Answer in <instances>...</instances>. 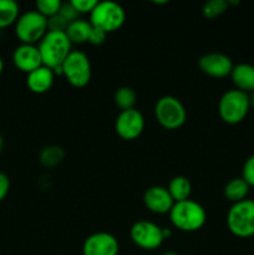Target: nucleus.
Returning <instances> with one entry per match:
<instances>
[{"mask_svg":"<svg viewBox=\"0 0 254 255\" xmlns=\"http://www.w3.org/2000/svg\"><path fill=\"white\" fill-rule=\"evenodd\" d=\"M97 2V0H71V4L79 14H91Z\"/></svg>","mask_w":254,"mask_h":255,"instance_id":"bb28decb","label":"nucleus"},{"mask_svg":"<svg viewBox=\"0 0 254 255\" xmlns=\"http://www.w3.org/2000/svg\"><path fill=\"white\" fill-rule=\"evenodd\" d=\"M228 1L226 0H209L203 5L202 14L207 19H214L228 10Z\"/></svg>","mask_w":254,"mask_h":255,"instance_id":"5701e85b","label":"nucleus"},{"mask_svg":"<svg viewBox=\"0 0 254 255\" xmlns=\"http://www.w3.org/2000/svg\"><path fill=\"white\" fill-rule=\"evenodd\" d=\"M231 77L237 90L251 94L254 92V66L249 64H238L233 67Z\"/></svg>","mask_w":254,"mask_h":255,"instance_id":"dca6fc26","label":"nucleus"},{"mask_svg":"<svg viewBox=\"0 0 254 255\" xmlns=\"http://www.w3.org/2000/svg\"><path fill=\"white\" fill-rule=\"evenodd\" d=\"M67 26H69V21L66 19H64L60 14H56L47 19V30L49 31L65 32Z\"/></svg>","mask_w":254,"mask_h":255,"instance_id":"393cba45","label":"nucleus"},{"mask_svg":"<svg viewBox=\"0 0 254 255\" xmlns=\"http://www.w3.org/2000/svg\"><path fill=\"white\" fill-rule=\"evenodd\" d=\"M168 214L173 227L187 233L199 231L207 222L204 208L192 199L174 203Z\"/></svg>","mask_w":254,"mask_h":255,"instance_id":"f257e3e1","label":"nucleus"},{"mask_svg":"<svg viewBox=\"0 0 254 255\" xmlns=\"http://www.w3.org/2000/svg\"><path fill=\"white\" fill-rule=\"evenodd\" d=\"M162 255H178V254L174 253V252H167V253H163Z\"/></svg>","mask_w":254,"mask_h":255,"instance_id":"72a5a7b5","label":"nucleus"},{"mask_svg":"<svg viewBox=\"0 0 254 255\" xmlns=\"http://www.w3.org/2000/svg\"><path fill=\"white\" fill-rule=\"evenodd\" d=\"M198 66L203 74L216 79L231 76L234 65L227 55L221 52H209L198 60Z\"/></svg>","mask_w":254,"mask_h":255,"instance_id":"f8f14e48","label":"nucleus"},{"mask_svg":"<svg viewBox=\"0 0 254 255\" xmlns=\"http://www.w3.org/2000/svg\"><path fill=\"white\" fill-rule=\"evenodd\" d=\"M249 184L243 178H233L224 187V196L232 203H239V202L247 199L249 193Z\"/></svg>","mask_w":254,"mask_h":255,"instance_id":"a211bd4d","label":"nucleus"},{"mask_svg":"<svg viewBox=\"0 0 254 255\" xmlns=\"http://www.w3.org/2000/svg\"><path fill=\"white\" fill-rule=\"evenodd\" d=\"M92 25L90 24V21L86 20L77 19L75 21L70 22L69 26H67L66 36L69 37L70 42L71 44H85V42H89L90 34H91Z\"/></svg>","mask_w":254,"mask_h":255,"instance_id":"f3484780","label":"nucleus"},{"mask_svg":"<svg viewBox=\"0 0 254 255\" xmlns=\"http://www.w3.org/2000/svg\"><path fill=\"white\" fill-rule=\"evenodd\" d=\"M116 133L126 141L138 138L144 129V117L138 110L132 109L121 111L115 122Z\"/></svg>","mask_w":254,"mask_h":255,"instance_id":"9d476101","label":"nucleus"},{"mask_svg":"<svg viewBox=\"0 0 254 255\" xmlns=\"http://www.w3.org/2000/svg\"><path fill=\"white\" fill-rule=\"evenodd\" d=\"M115 104L121 111H127V110L134 109V105L137 102V95L131 87H120L116 92H115Z\"/></svg>","mask_w":254,"mask_h":255,"instance_id":"412c9836","label":"nucleus"},{"mask_svg":"<svg viewBox=\"0 0 254 255\" xmlns=\"http://www.w3.org/2000/svg\"><path fill=\"white\" fill-rule=\"evenodd\" d=\"M55 74L51 69L42 65L39 69L34 70L32 72L27 74L26 85L27 89L31 92L37 95L46 94L54 85Z\"/></svg>","mask_w":254,"mask_h":255,"instance_id":"2eb2a0df","label":"nucleus"},{"mask_svg":"<svg viewBox=\"0 0 254 255\" xmlns=\"http://www.w3.org/2000/svg\"><path fill=\"white\" fill-rule=\"evenodd\" d=\"M62 76L71 86L82 89L91 80V64L87 55L82 51H71L61 66Z\"/></svg>","mask_w":254,"mask_h":255,"instance_id":"6e6552de","label":"nucleus"},{"mask_svg":"<svg viewBox=\"0 0 254 255\" xmlns=\"http://www.w3.org/2000/svg\"><path fill=\"white\" fill-rule=\"evenodd\" d=\"M2 149H4V139H2V136L0 134V153L2 152Z\"/></svg>","mask_w":254,"mask_h":255,"instance_id":"2f4dec72","label":"nucleus"},{"mask_svg":"<svg viewBox=\"0 0 254 255\" xmlns=\"http://www.w3.org/2000/svg\"><path fill=\"white\" fill-rule=\"evenodd\" d=\"M168 192L173 198L174 203L189 199L192 192V184L189 179L184 176H176L171 179L168 184Z\"/></svg>","mask_w":254,"mask_h":255,"instance_id":"6ab92c4d","label":"nucleus"},{"mask_svg":"<svg viewBox=\"0 0 254 255\" xmlns=\"http://www.w3.org/2000/svg\"><path fill=\"white\" fill-rule=\"evenodd\" d=\"M71 45L65 32L47 31L44 39L37 45L42 65L52 71L61 67L66 57L71 54Z\"/></svg>","mask_w":254,"mask_h":255,"instance_id":"f03ea898","label":"nucleus"},{"mask_svg":"<svg viewBox=\"0 0 254 255\" xmlns=\"http://www.w3.org/2000/svg\"><path fill=\"white\" fill-rule=\"evenodd\" d=\"M154 116L163 128L173 131L183 126L187 120V112L177 97L163 96L156 102Z\"/></svg>","mask_w":254,"mask_h":255,"instance_id":"0eeeda50","label":"nucleus"},{"mask_svg":"<svg viewBox=\"0 0 254 255\" xmlns=\"http://www.w3.org/2000/svg\"><path fill=\"white\" fill-rule=\"evenodd\" d=\"M2 70H4V61H2V59L0 57V75L2 74Z\"/></svg>","mask_w":254,"mask_h":255,"instance_id":"473e14b6","label":"nucleus"},{"mask_svg":"<svg viewBox=\"0 0 254 255\" xmlns=\"http://www.w3.org/2000/svg\"><path fill=\"white\" fill-rule=\"evenodd\" d=\"M19 5L14 0H0V29L15 24L20 16Z\"/></svg>","mask_w":254,"mask_h":255,"instance_id":"aec40b11","label":"nucleus"},{"mask_svg":"<svg viewBox=\"0 0 254 255\" xmlns=\"http://www.w3.org/2000/svg\"><path fill=\"white\" fill-rule=\"evenodd\" d=\"M59 14L61 15L64 19H66L67 21H69V24L79 19V15H80L79 12H77V10L74 7V5L71 4V1L61 2V7H60Z\"/></svg>","mask_w":254,"mask_h":255,"instance_id":"cd10ccee","label":"nucleus"},{"mask_svg":"<svg viewBox=\"0 0 254 255\" xmlns=\"http://www.w3.org/2000/svg\"><path fill=\"white\" fill-rule=\"evenodd\" d=\"M242 178L249 184V187H254V154L244 162Z\"/></svg>","mask_w":254,"mask_h":255,"instance_id":"a878e982","label":"nucleus"},{"mask_svg":"<svg viewBox=\"0 0 254 255\" xmlns=\"http://www.w3.org/2000/svg\"><path fill=\"white\" fill-rule=\"evenodd\" d=\"M47 31V19L36 10L24 12L15 22V34L21 44L35 45L44 39Z\"/></svg>","mask_w":254,"mask_h":255,"instance_id":"39448f33","label":"nucleus"},{"mask_svg":"<svg viewBox=\"0 0 254 255\" xmlns=\"http://www.w3.org/2000/svg\"><path fill=\"white\" fill-rule=\"evenodd\" d=\"M227 226L238 238H251L254 236V201L244 199L234 203L227 214Z\"/></svg>","mask_w":254,"mask_h":255,"instance_id":"20e7f679","label":"nucleus"},{"mask_svg":"<svg viewBox=\"0 0 254 255\" xmlns=\"http://www.w3.org/2000/svg\"><path fill=\"white\" fill-rule=\"evenodd\" d=\"M120 244L116 237L106 232H97L87 237L82 246V255H117Z\"/></svg>","mask_w":254,"mask_h":255,"instance_id":"9b49d317","label":"nucleus"},{"mask_svg":"<svg viewBox=\"0 0 254 255\" xmlns=\"http://www.w3.org/2000/svg\"><path fill=\"white\" fill-rule=\"evenodd\" d=\"M126 20L124 7L115 1H99L90 14V24L106 34L121 29Z\"/></svg>","mask_w":254,"mask_h":255,"instance_id":"7ed1b4c3","label":"nucleus"},{"mask_svg":"<svg viewBox=\"0 0 254 255\" xmlns=\"http://www.w3.org/2000/svg\"><path fill=\"white\" fill-rule=\"evenodd\" d=\"M60 7H61L60 0H39L36 1V11L46 19L59 14Z\"/></svg>","mask_w":254,"mask_h":255,"instance_id":"b1692460","label":"nucleus"},{"mask_svg":"<svg viewBox=\"0 0 254 255\" xmlns=\"http://www.w3.org/2000/svg\"><path fill=\"white\" fill-rule=\"evenodd\" d=\"M129 236L131 241L144 251H154L159 248L166 239L164 228L148 221L136 222L129 231Z\"/></svg>","mask_w":254,"mask_h":255,"instance_id":"1a4fd4ad","label":"nucleus"},{"mask_svg":"<svg viewBox=\"0 0 254 255\" xmlns=\"http://www.w3.org/2000/svg\"><path fill=\"white\" fill-rule=\"evenodd\" d=\"M9 189H10L9 177H7L5 173H2V172H0V202H1L2 199H5V197H6L7 193H9Z\"/></svg>","mask_w":254,"mask_h":255,"instance_id":"c756f323","label":"nucleus"},{"mask_svg":"<svg viewBox=\"0 0 254 255\" xmlns=\"http://www.w3.org/2000/svg\"><path fill=\"white\" fill-rule=\"evenodd\" d=\"M106 36H107L106 32L92 26L91 34H90V37H89V42L90 44L95 45V46H97V45H102L105 42V40H106Z\"/></svg>","mask_w":254,"mask_h":255,"instance_id":"c85d7f7f","label":"nucleus"},{"mask_svg":"<svg viewBox=\"0 0 254 255\" xmlns=\"http://www.w3.org/2000/svg\"><path fill=\"white\" fill-rule=\"evenodd\" d=\"M143 203L152 213L168 214L173 207L174 201L168 189L161 186H153L144 192Z\"/></svg>","mask_w":254,"mask_h":255,"instance_id":"4468645a","label":"nucleus"},{"mask_svg":"<svg viewBox=\"0 0 254 255\" xmlns=\"http://www.w3.org/2000/svg\"><path fill=\"white\" fill-rule=\"evenodd\" d=\"M12 62L17 70L25 72L26 75L39 69L42 66L39 47L36 45H19L12 52Z\"/></svg>","mask_w":254,"mask_h":255,"instance_id":"ddd939ff","label":"nucleus"},{"mask_svg":"<svg viewBox=\"0 0 254 255\" xmlns=\"http://www.w3.org/2000/svg\"><path fill=\"white\" fill-rule=\"evenodd\" d=\"M249 100L248 94L239 90H229L222 95L218 104V112L222 121L228 125L241 124L248 115Z\"/></svg>","mask_w":254,"mask_h":255,"instance_id":"423d86ee","label":"nucleus"},{"mask_svg":"<svg viewBox=\"0 0 254 255\" xmlns=\"http://www.w3.org/2000/svg\"><path fill=\"white\" fill-rule=\"evenodd\" d=\"M248 100H249V107L254 109V92L248 94Z\"/></svg>","mask_w":254,"mask_h":255,"instance_id":"7c9ffc66","label":"nucleus"},{"mask_svg":"<svg viewBox=\"0 0 254 255\" xmlns=\"http://www.w3.org/2000/svg\"><path fill=\"white\" fill-rule=\"evenodd\" d=\"M65 158V151L59 146H49L45 147L40 153V162L44 167H52L57 166Z\"/></svg>","mask_w":254,"mask_h":255,"instance_id":"4be33fe9","label":"nucleus"}]
</instances>
